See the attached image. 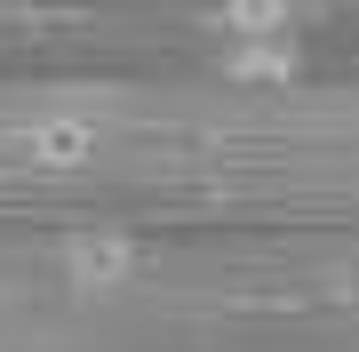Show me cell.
<instances>
[{
	"label": "cell",
	"instance_id": "7a4b0ae2",
	"mask_svg": "<svg viewBox=\"0 0 359 352\" xmlns=\"http://www.w3.org/2000/svg\"><path fill=\"white\" fill-rule=\"evenodd\" d=\"M128 273H136V240L120 233L65 240V288H80V296H112V288H128Z\"/></svg>",
	"mask_w": 359,
	"mask_h": 352
},
{
	"label": "cell",
	"instance_id": "6da1fadb",
	"mask_svg": "<svg viewBox=\"0 0 359 352\" xmlns=\"http://www.w3.org/2000/svg\"><path fill=\"white\" fill-rule=\"evenodd\" d=\"M216 32H224V65L295 72V0H224Z\"/></svg>",
	"mask_w": 359,
	"mask_h": 352
},
{
	"label": "cell",
	"instance_id": "3957f363",
	"mask_svg": "<svg viewBox=\"0 0 359 352\" xmlns=\"http://www.w3.org/2000/svg\"><path fill=\"white\" fill-rule=\"evenodd\" d=\"M96 144H104V129H88V120H40V129H25V160L65 176V169H88Z\"/></svg>",
	"mask_w": 359,
	"mask_h": 352
}]
</instances>
